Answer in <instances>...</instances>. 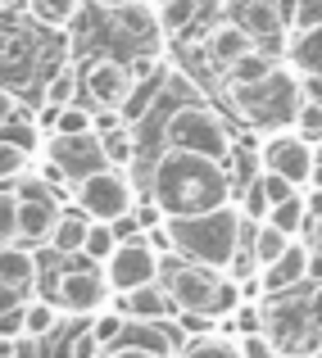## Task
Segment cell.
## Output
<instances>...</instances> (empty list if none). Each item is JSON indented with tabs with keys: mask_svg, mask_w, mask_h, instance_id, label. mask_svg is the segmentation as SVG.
I'll use <instances>...</instances> for the list:
<instances>
[{
	"mask_svg": "<svg viewBox=\"0 0 322 358\" xmlns=\"http://www.w3.org/2000/svg\"><path fill=\"white\" fill-rule=\"evenodd\" d=\"M96 145L105 164L127 168L136 159V136H132V122H109V127H96Z\"/></svg>",
	"mask_w": 322,
	"mask_h": 358,
	"instance_id": "cell-18",
	"label": "cell"
},
{
	"mask_svg": "<svg viewBox=\"0 0 322 358\" xmlns=\"http://www.w3.org/2000/svg\"><path fill=\"white\" fill-rule=\"evenodd\" d=\"M155 96H159V73H146L141 82H132L118 105V122H141L150 114V105H155Z\"/></svg>",
	"mask_w": 322,
	"mask_h": 358,
	"instance_id": "cell-20",
	"label": "cell"
},
{
	"mask_svg": "<svg viewBox=\"0 0 322 358\" xmlns=\"http://www.w3.org/2000/svg\"><path fill=\"white\" fill-rule=\"evenodd\" d=\"M0 241H18V200L9 182H0Z\"/></svg>",
	"mask_w": 322,
	"mask_h": 358,
	"instance_id": "cell-31",
	"label": "cell"
},
{
	"mask_svg": "<svg viewBox=\"0 0 322 358\" xmlns=\"http://www.w3.org/2000/svg\"><path fill=\"white\" fill-rule=\"evenodd\" d=\"M309 250H322V213H314V227H309Z\"/></svg>",
	"mask_w": 322,
	"mask_h": 358,
	"instance_id": "cell-47",
	"label": "cell"
},
{
	"mask_svg": "<svg viewBox=\"0 0 322 358\" xmlns=\"http://www.w3.org/2000/svg\"><path fill=\"white\" fill-rule=\"evenodd\" d=\"M109 299V281L96 268H64L55 281V304L69 308V313H96Z\"/></svg>",
	"mask_w": 322,
	"mask_h": 358,
	"instance_id": "cell-10",
	"label": "cell"
},
{
	"mask_svg": "<svg viewBox=\"0 0 322 358\" xmlns=\"http://www.w3.org/2000/svg\"><path fill=\"white\" fill-rule=\"evenodd\" d=\"M286 27H290L295 36H309L314 27H322V0H290Z\"/></svg>",
	"mask_w": 322,
	"mask_h": 358,
	"instance_id": "cell-29",
	"label": "cell"
},
{
	"mask_svg": "<svg viewBox=\"0 0 322 358\" xmlns=\"http://www.w3.org/2000/svg\"><path fill=\"white\" fill-rule=\"evenodd\" d=\"M241 213H245V218H263V213H268V195H263V186H259V182L250 186V195H245Z\"/></svg>",
	"mask_w": 322,
	"mask_h": 358,
	"instance_id": "cell-39",
	"label": "cell"
},
{
	"mask_svg": "<svg viewBox=\"0 0 322 358\" xmlns=\"http://www.w3.org/2000/svg\"><path fill=\"white\" fill-rule=\"evenodd\" d=\"M263 277H259V286L268 290V295H281V290H290V286H300V281L309 277V245H300L295 236H290V245L277 254V259L268 263V268H259Z\"/></svg>",
	"mask_w": 322,
	"mask_h": 358,
	"instance_id": "cell-12",
	"label": "cell"
},
{
	"mask_svg": "<svg viewBox=\"0 0 322 358\" xmlns=\"http://www.w3.org/2000/svg\"><path fill=\"white\" fill-rule=\"evenodd\" d=\"M227 191H232L227 164L177 145H168L159 155L155 173H150V200L164 209V218H186V213L214 209V204L227 200Z\"/></svg>",
	"mask_w": 322,
	"mask_h": 358,
	"instance_id": "cell-1",
	"label": "cell"
},
{
	"mask_svg": "<svg viewBox=\"0 0 322 358\" xmlns=\"http://www.w3.org/2000/svg\"><path fill=\"white\" fill-rule=\"evenodd\" d=\"M59 313L64 308L55 304V299H23V331L46 341V336L59 331Z\"/></svg>",
	"mask_w": 322,
	"mask_h": 358,
	"instance_id": "cell-21",
	"label": "cell"
},
{
	"mask_svg": "<svg viewBox=\"0 0 322 358\" xmlns=\"http://www.w3.org/2000/svg\"><path fill=\"white\" fill-rule=\"evenodd\" d=\"M82 236H87V213L82 209H59L55 218V231H50V250L55 254H78L82 250Z\"/></svg>",
	"mask_w": 322,
	"mask_h": 358,
	"instance_id": "cell-19",
	"label": "cell"
},
{
	"mask_svg": "<svg viewBox=\"0 0 322 358\" xmlns=\"http://www.w3.org/2000/svg\"><path fill=\"white\" fill-rule=\"evenodd\" d=\"M295 131H300V136H309V141L322 136V100H300V109H295Z\"/></svg>",
	"mask_w": 322,
	"mask_h": 358,
	"instance_id": "cell-32",
	"label": "cell"
},
{
	"mask_svg": "<svg viewBox=\"0 0 322 358\" xmlns=\"http://www.w3.org/2000/svg\"><path fill=\"white\" fill-rule=\"evenodd\" d=\"M69 100H78V69L50 73V78H46V87H41V105L46 109H59V105H69Z\"/></svg>",
	"mask_w": 322,
	"mask_h": 358,
	"instance_id": "cell-26",
	"label": "cell"
},
{
	"mask_svg": "<svg viewBox=\"0 0 322 358\" xmlns=\"http://www.w3.org/2000/svg\"><path fill=\"white\" fill-rule=\"evenodd\" d=\"M127 327H132V317H127V313H118V308H109V313H96V317H91L87 331L96 336L100 350H109L113 341H122V336H127Z\"/></svg>",
	"mask_w": 322,
	"mask_h": 358,
	"instance_id": "cell-28",
	"label": "cell"
},
{
	"mask_svg": "<svg viewBox=\"0 0 322 358\" xmlns=\"http://www.w3.org/2000/svg\"><path fill=\"white\" fill-rule=\"evenodd\" d=\"M159 268H164V254L150 245L146 231H136V236H118V241H113V254L105 259L109 295H118V290H136V286H146V281H159Z\"/></svg>",
	"mask_w": 322,
	"mask_h": 358,
	"instance_id": "cell-7",
	"label": "cell"
},
{
	"mask_svg": "<svg viewBox=\"0 0 322 358\" xmlns=\"http://www.w3.org/2000/svg\"><path fill=\"white\" fill-rule=\"evenodd\" d=\"M182 327H186V331H195V336H204L214 327V317L209 313H182Z\"/></svg>",
	"mask_w": 322,
	"mask_h": 358,
	"instance_id": "cell-43",
	"label": "cell"
},
{
	"mask_svg": "<svg viewBox=\"0 0 322 358\" xmlns=\"http://www.w3.org/2000/svg\"><path fill=\"white\" fill-rule=\"evenodd\" d=\"M314 164H318L314 141L300 136V131H277V136H272L268 145H263V168H268V173L290 177L295 186L314 177Z\"/></svg>",
	"mask_w": 322,
	"mask_h": 358,
	"instance_id": "cell-9",
	"label": "cell"
},
{
	"mask_svg": "<svg viewBox=\"0 0 322 358\" xmlns=\"http://www.w3.org/2000/svg\"><path fill=\"white\" fill-rule=\"evenodd\" d=\"M250 45H254V36H250V32H245V27L232 18V23L209 27V36H204V59H209L218 73H227V64H232L236 55H245Z\"/></svg>",
	"mask_w": 322,
	"mask_h": 358,
	"instance_id": "cell-14",
	"label": "cell"
},
{
	"mask_svg": "<svg viewBox=\"0 0 322 358\" xmlns=\"http://www.w3.org/2000/svg\"><path fill=\"white\" fill-rule=\"evenodd\" d=\"M9 358H41V336L18 331L14 341H9Z\"/></svg>",
	"mask_w": 322,
	"mask_h": 358,
	"instance_id": "cell-36",
	"label": "cell"
},
{
	"mask_svg": "<svg viewBox=\"0 0 322 358\" xmlns=\"http://www.w3.org/2000/svg\"><path fill=\"white\" fill-rule=\"evenodd\" d=\"M69 195H73V204L96 222H118V218H127L132 204H136L132 177H127V168H118V164L87 168L82 177L69 182Z\"/></svg>",
	"mask_w": 322,
	"mask_h": 358,
	"instance_id": "cell-4",
	"label": "cell"
},
{
	"mask_svg": "<svg viewBox=\"0 0 322 358\" xmlns=\"http://www.w3.org/2000/svg\"><path fill=\"white\" fill-rule=\"evenodd\" d=\"M314 358H322V350H318V354H314Z\"/></svg>",
	"mask_w": 322,
	"mask_h": 358,
	"instance_id": "cell-52",
	"label": "cell"
},
{
	"mask_svg": "<svg viewBox=\"0 0 322 358\" xmlns=\"http://www.w3.org/2000/svg\"><path fill=\"white\" fill-rule=\"evenodd\" d=\"M200 5L204 0H168V5H159V23L164 27H191L195 18H200Z\"/></svg>",
	"mask_w": 322,
	"mask_h": 358,
	"instance_id": "cell-30",
	"label": "cell"
},
{
	"mask_svg": "<svg viewBox=\"0 0 322 358\" xmlns=\"http://www.w3.org/2000/svg\"><path fill=\"white\" fill-rule=\"evenodd\" d=\"M23 331V304H9V308H0V336H14Z\"/></svg>",
	"mask_w": 322,
	"mask_h": 358,
	"instance_id": "cell-37",
	"label": "cell"
},
{
	"mask_svg": "<svg viewBox=\"0 0 322 358\" xmlns=\"http://www.w3.org/2000/svg\"><path fill=\"white\" fill-rule=\"evenodd\" d=\"M132 209H136V227H141V231H150V227H159V222H164V209H159L155 200H146V204H132Z\"/></svg>",
	"mask_w": 322,
	"mask_h": 358,
	"instance_id": "cell-40",
	"label": "cell"
},
{
	"mask_svg": "<svg viewBox=\"0 0 322 358\" xmlns=\"http://www.w3.org/2000/svg\"><path fill=\"white\" fill-rule=\"evenodd\" d=\"M27 159H32V155H27L23 145H14V141H5V136H0V182H9L14 173H23V168H27Z\"/></svg>",
	"mask_w": 322,
	"mask_h": 358,
	"instance_id": "cell-33",
	"label": "cell"
},
{
	"mask_svg": "<svg viewBox=\"0 0 322 358\" xmlns=\"http://www.w3.org/2000/svg\"><path fill=\"white\" fill-rule=\"evenodd\" d=\"M304 209H314V213H322V182L314 186V195H309V200H304Z\"/></svg>",
	"mask_w": 322,
	"mask_h": 358,
	"instance_id": "cell-49",
	"label": "cell"
},
{
	"mask_svg": "<svg viewBox=\"0 0 322 358\" xmlns=\"http://www.w3.org/2000/svg\"><path fill=\"white\" fill-rule=\"evenodd\" d=\"M113 308L127 313L132 322H168V317L177 313V304L164 290V281H146V286H136V290H118V295H113Z\"/></svg>",
	"mask_w": 322,
	"mask_h": 358,
	"instance_id": "cell-11",
	"label": "cell"
},
{
	"mask_svg": "<svg viewBox=\"0 0 322 358\" xmlns=\"http://www.w3.org/2000/svg\"><path fill=\"white\" fill-rule=\"evenodd\" d=\"M168 145L191 150V155H209L218 164L232 159V127L204 105H182L173 118H168Z\"/></svg>",
	"mask_w": 322,
	"mask_h": 358,
	"instance_id": "cell-5",
	"label": "cell"
},
{
	"mask_svg": "<svg viewBox=\"0 0 322 358\" xmlns=\"http://www.w3.org/2000/svg\"><path fill=\"white\" fill-rule=\"evenodd\" d=\"M159 277H164V290L173 295V304L182 308V313L227 317L241 304V286L227 281L218 268H204V263H195V259L168 263V268H159Z\"/></svg>",
	"mask_w": 322,
	"mask_h": 358,
	"instance_id": "cell-3",
	"label": "cell"
},
{
	"mask_svg": "<svg viewBox=\"0 0 322 358\" xmlns=\"http://www.w3.org/2000/svg\"><path fill=\"white\" fill-rule=\"evenodd\" d=\"M304 281H322V250H309V277Z\"/></svg>",
	"mask_w": 322,
	"mask_h": 358,
	"instance_id": "cell-46",
	"label": "cell"
},
{
	"mask_svg": "<svg viewBox=\"0 0 322 358\" xmlns=\"http://www.w3.org/2000/svg\"><path fill=\"white\" fill-rule=\"evenodd\" d=\"M55 131H59V136H87V131H96V114H91V105H78V100L59 105V109H55Z\"/></svg>",
	"mask_w": 322,
	"mask_h": 358,
	"instance_id": "cell-24",
	"label": "cell"
},
{
	"mask_svg": "<svg viewBox=\"0 0 322 358\" xmlns=\"http://www.w3.org/2000/svg\"><path fill=\"white\" fill-rule=\"evenodd\" d=\"M55 218H59V200H55V195H41V200H18V241H23V245L50 241Z\"/></svg>",
	"mask_w": 322,
	"mask_h": 358,
	"instance_id": "cell-13",
	"label": "cell"
},
{
	"mask_svg": "<svg viewBox=\"0 0 322 358\" xmlns=\"http://www.w3.org/2000/svg\"><path fill=\"white\" fill-rule=\"evenodd\" d=\"M109 358H164V354H159V350H146V345L132 341V345H118V350H113Z\"/></svg>",
	"mask_w": 322,
	"mask_h": 358,
	"instance_id": "cell-42",
	"label": "cell"
},
{
	"mask_svg": "<svg viewBox=\"0 0 322 358\" xmlns=\"http://www.w3.org/2000/svg\"><path fill=\"white\" fill-rule=\"evenodd\" d=\"M64 350H69L73 358H96V354H100V345H96V336H91V331H78L69 345H64Z\"/></svg>",
	"mask_w": 322,
	"mask_h": 358,
	"instance_id": "cell-38",
	"label": "cell"
},
{
	"mask_svg": "<svg viewBox=\"0 0 322 358\" xmlns=\"http://www.w3.org/2000/svg\"><path fill=\"white\" fill-rule=\"evenodd\" d=\"M18 114H23V109H18V96L9 87H0V127H5V122H14Z\"/></svg>",
	"mask_w": 322,
	"mask_h": 358,
	"instance_id": "cell-41",
	"label": "cell"
},
{
	"mask_svg": "<svg viewBox=\"0 0 322 358\" xmlns=\"http://www.w3.org/2000/svg\"><path fill=\"white\" fill-rule=\"evenodd\" d=\"M304 200H300V195H286V200H277V204H268V213H263V218L272 222V227H281L286 231V236H295L300 227H304Z\"/></svg>",
	"mask_w": 322,
	"mask_h": 358,
	"instance_id": "cell-27",
	"label": "cell"
},
{
	"mask_svg": "<svg viewBox=\"0 0 322 358\" xmlns=\"http://www.w3.org/2000/svg\"><path fill=\"white\" fill-rule=\"evenodd\" d=\"M290 245V236L281 227H272L268 218L263 222H254V236H250V254H254V268H268L272 259H277L281 250H286Z\"/></svg>",
	"mask_w": 322,
	"mask_h": 358,
	"instance_id": "cell-22",
	"label": "cell"
},
{
	"mask_svg": "<svg viewBox=\"0 0 322 358\" xmlns=\"http://www.w3.org/2000/svg\"><path fill=\"white\" fill-rule=\"evenodd\" d=\"M241 222H245L241 204L223 200L214 209L186 213V218H164V231H168L173 254L195 259V263L218 268V272H232V259L241 250Z\"/></svg>",
	"mask_w": 322,
	"mask_h": 358,
	"instance_id": "cell-2",
	"label": "cell"
},
{
	"mask_svg": "<svg viewBox=\"0 0 322 358\" xmlns=\"http://www.w3.org/2000/svg\"><path fill=\"white\" fill-rule=\"evenodd\" d=\"M304 96L309 100H322V78H304Z\"/></svg>",
	"mask_w": 322,
	"mask_h": 358,
	"instance_id": "cell-48",
	"label": "cell"
},
{
	"mask_svg": "<svg viewBox=\"0 0 322 358\" xmlns=\"http://www.w3.org/2000/svg\"><path fill=\"white\" fill-rule=\"evenodd\" d=\"M304 313H309V322H314L318 331H322V281H318V290H314V299H309V308H304Z\"/></svg>",
	"mask_w": 322,
	"mask_h": 358,
	"instance_id": "cell-45",
	"label": "cell"
},
{
	"mask_svg": "<svg viewBox=\"0 0 322 358\" xmlns=\"http://www.w3.org/2000/svg\"><path fill=\"white\" fill-rule=\"evenodd\" d=\"M268 73H277V59H272L268 50H259V45H250L245 55H236V59L227 64V87H254V82H263Z\"/></svg>",
	"mask_w": 322,
	"mask_h": 358,
	"instance_id": "cell-17",
	"label": "cell"
},
{
	"mask_svg": "<svg viewBox=\"0 0 322 358\" xmlns=\"http://www.w3.org/2000/svg\"><path fill=\"white\" fill-rule=\"evenodd\" d=\"M132 87V73L122 59H109V55H100V59L87 64V73H82V96H87L91 109H109V114H118L122 96H127Z\"/></svg>",
	"mask_w": 322,
	"mask_h": 358,
	"instance_id": "cell-8",
	"label": "cell"
},
{
	"mask_svg": "<svg viewBox=\"0 0 322 358\" xmlns=\"http://www.w3.org/2000/svg\"><path fill=\"white\" fill-rule=\"evenodd\" d=\"M236 23H241L250 36L277 41V32H281V23H286V14H281L277 0H236Z\"/></svg>",
	"mask_w": 322,
	"mask_h": 358,
	"instance_id": "cell-15",
	"label": "cell"
},
{
	"mask_svg": "<svg viewBox=\"0 0 322 358\" xmlns=\"http://www.w3.org/2000/svg\"><path fill=\"white\" fill-rule=\"evenodd\" d=\"M0 281L14 290H32L36 281V254L18 241H0Z\"/></svg>",
	"mask_w": 322,
	"mask_h": 358,
	"instance_id": "cell-16",
	"label": "cell"
},
{
	"mask_svg": "<svg viewBox=\"0 0 322 358\" xmlns=\"http://www.w3.org/2000/svg\"><path fill=\"white\" fill-rule=\"evenodd\" d=\"M27 9H32V18L46 23V27H69L73 18L82 14V0H27Z\"/></svg>",
	"mask_w": 322,
	"mask_h": 358,
	"instance_id": "cell-25",
	"label": "cell"
},
{
	"mask_svg": "<svg viewBox=\"0 0 322 358\" xmlns=\"http://www.w3.org/2000/svg\"><path fill=\"white\" fill-rule=\"evenodd\" d=\"M113 241H118V227L113 222H96V218H87V236H82V259H91V263H105L109 254H113Z\"/></svg>",
	"mask_w": 322,
	"mask_h": 358,
	"instance_id": "cell-23",
	"label": "cell"
},
{
	"mask_svg": "<svg viewBox=\"0 0 322 358\" xmlns=\"http://www.w3.org/2000/svg\"><path fill=\"white\" fill-rule=\"evenodd\" d=\"M50 358H73V354H69V350H55V354H50Z\"/></svg>",
	"mask_w": 322,
	"mask_h": 358,
	"instance_id": "cell-51",
	"label": "cell"
},
{
	"mask_svg": "<svg viewBox=\"0 0 322 358\" xmlns=\"http://www.w3.org/2000/svg\"><path fill=\"white\" fill-rule=\"evenodd\" d=\"M241 358H277V345H272V336L245 331V341H241Z\"/></svg>",
	"mask_w": 322,
	"mask_h": 358,
	"instance_id": "cell-35",
	"label": "cell"
},
{
	"mask_svg": "<svg viewBox=\"0 0 322 358\" xmlns=\"http://www.w3.org/2000/svg\"><path fill=\"white\" fill-rule=\"evenodd\" d=\"M105 9H118V5H136V0H100Z\"/></svg>",
	"mask_w": 322,
	"mask_h": 358,
	"instance_id": "cell-50",
	"label": "cell"
},
{
	"mask_svg": "<svg viewBox=\"0 0 322 358\" xmlns=\"http://www.w3.org/2000/svg\"><path fill=\"white\" fill-rule=\"evenodd\" d=\"M259 308H241V313H236V327H241V331H259Z\"/></svg>",
	"mask_w": 322,
	"mask_h": 358,
	"instance_id": "cell-44",
	"label": "cell"
},
{
	"mask_svg": "<svg viewBox=\"0 0 322 358\" xmlns=\"http://www.w3.org/2000/svg\"><path fill=\"white\" fill-rule=\"evenodd\" d=\"M259 186H263V195H268V204H277V200H286V195H295V182H290V177H281V173H268V168H263Z\"/></svg>",
	"mask_w": 322,
	"mask_h": 358,
	"instance_id": "cell-34",
	"label": "cell"
},
{
	"mask_svg": "<svg viewBox=\"0 0 322 358\" xmlns=\"http://www.w3.org/2000/svg\"><path fill=\"white\" fill-rule=\"evenodd\" d=\"M236 96V109H241L250 122H263V127H272V122H281V118H295V109H300V87L286 78V73H268L263 82H254V87H227Z\"/></svg>",
	"mask_w": 322,
	"mask_h": 358,
	"instance_id": "cell-6",
	"label": "cell"
}]
</instances>
